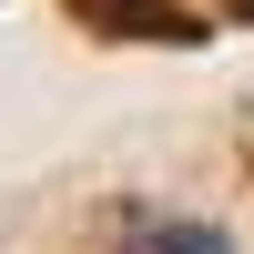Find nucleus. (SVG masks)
<instances>
[{
    "mask_svg": "<svg viewBox=\"0 0 254 254\" xmlns=\"http://www.w3.org/2000/svg\"><path fill=\"white\" fill-rule=\"evenodd\" d=\"M153 254H234L224 234H193V224H173V234H153Z\"/></svg>",
    "mask_w": 254,
    "mask_h": 254,
    "instance_id": "f03ea898",
    "label": "nucleus"
},
{
    "mask_svg": "<svg viewBox=\"0 0 254 254\" xmlns=\"http://www.w3.org/2000/svg\"><path fill=\"white\" fill-rule=\"evenodd\" d=\"M81 20H112V31H142V41H193L203 20H183L173 0H71Z\"/></svg>",
    "mask_w": 254,
    "mask_h": 254,
    "instance_id": "f257e3e1",
    "label": "nucleus"
},
{
    "mask_svg": "<svg viewBox=\"0 0 254 254\" xmlns=\"http://www.w3.org/2000/svg\"><path fill=\"white\" fill-rule=\"evenodd\" d=\"M244 20H254V0H244Z\"/></svg>",
    "mask_w": 254,
    "mask_h": 254,
    "instance_id": "7ed1b4c3",
    "label": "nucleus"
}]
</instances>
